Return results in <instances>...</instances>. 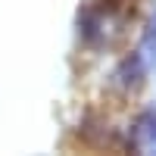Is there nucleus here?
<instances>
[{"label": "nucleus", "mask_w": 156, "mask_h": 156, "mask_svg": "<svg viewBox=\"0 0 156 156\" xmlns=\"http://www.w3.org/2000/svg\"><path fill=\"white\" fill-rule=\"evenodd\" d=\"M131 19V0H87L78 12V31L90 47H115L125 41Z\"/></svg>", "instance_id": "f257e3e1"}, {"label": "nucleus", "mask_w": 156, "mask_h": 156, "mask_svg": "<svg viewBox=\"0 0 156 156\" xmlns=\"http://www.w3.org/2000/svg\"><path fill=\"white\" fill-rule=\"evenodd\" d=\"M144 75H147V59L144 53H134V56H128L119 69H115L112 75V84L122 90V94H134V90L144 84Z\"/></svg>", "instance_id": "f03ea898"}, {"label": "nucleus", "mask_w": 156, "mask_h": 156, "mask_svg": "<svg viewBox=\"0 0 156 156\" xmlns=\"http://www.w3.org/2000/svg\"><path fill=\"white\" fill-rule=\"evenodd\" d=\"M128 147L137 153H156V112H140L134 119L131 134H128Z\"/></svg>", "instance_id": "7ed1b4c3"}, {"label": "nucleus", "mask_w": 156, "mask_h": 156, "mask_svg": "<svg viewBox=\"0 0 156 156\" xmlns=\"http://www.w3.org/2000/svg\"><path fill=\"white\" fill-rule=\"evenodd\" d=\"M144 59L156 66V19H153V25L147 28V34H144Z\"/></svg>", "instance_id": "20e7f679"}]
</instances>
